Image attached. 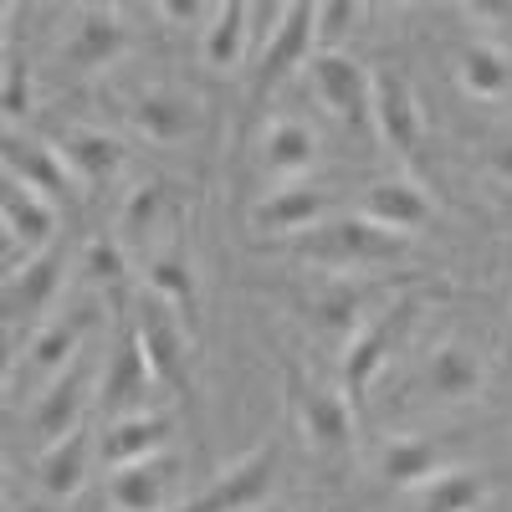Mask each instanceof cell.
<instances>
[{
  "instance_id": "2",
  "label": "cell",
  "mask_w": 512,
  "mask_h": 512,
  "mask_svg": "<svg viewBox=\"0 0 512 512\" xmlns=\"http://www.w3.org/2000/svg\"><path fill=\"white\" fill-rule=\"evenodd\" d=\"M0 216H6V251H11V272L26 267L31 256L52 251L57 236V205L47 195L26 190L21 180H6V195H0Z\"/></svg>"
},
{
  "instance_id": "28",
  "label": "cell",
  "mask_w": 512,
  "mask_h": 512,
  "mask_svg": "<svg viewBox=\"0 0 512 512\" xmlns=\"http://www.w3.org/2000/svg\"><path fill=\"white\" fill-rule=\"evenodd\" d=\"M512 82V57L502 47H487V41H477V47L461 52V88L472 98H502Z\"/></svg>"
},
{
  "instance_id": "35",
  "label": "cell",
  "mask_w": 512,
  "mask_h": 512,
  "mask_svg": "<svg viewBox=\"0 0 512 512\" xmlns=\"http://www.w3.org/2000/svg\"><path fill=\"white\" fill-rule=\"evenodd\" d=\"M159 11H164V16H175V21H185V26H195L200 16H216L221 6H200V0H164Z\"/></svg>"
},
{
  "instance_id": "34",
  "label": "cell",
  "mask_w": 512,
  "mask_h": 512,
  "mask_svg": "<svg viewBox=\"0 0 512 512\" xmlns=\"http://www.w3.org/2000/svg\"><path fill=\"white\" fill-rule=\"evenodd\" d=\"M88 277L93 282H118L123 277V256H118L113 241H93L88 246Z\"/></svg>"
},
{
  "instance_id": "1",
  "label": "cell",
  "mask_w": 512,
  "mask_h": 512,
  "mask_svg": "<svg viewBox=\"0 0 512 512\" xmlns=\"http://www.w3.org/2000/svg\"><path fill=\"white\" fill-rule=\"evenodd\" d=\"M303 256L328 272H364V267H379V262H400L405 256V236L374 226L369 216H344L333 226H318L303 236Z\"/></svg>"
},
{
  "instance_id": "10",
  "label": "cell",
  "mask_w": 512,
  "mask_h": 512,
  "mask_svg": "<svg viewBox=\"0 0 512 512\" xmlns=\"http://www.w3.org/2000/svg\"><path fill=\"white\" fill-rule=\"evenodd\" d=\"M128 118L144 139L154 144H180L200 128V103L180 88H144L134 103H128Z\"/></svg>"
},
{
  "instance_id": "23",
  "label": "cell",
  "mask_w": 512,
  "mask_h": 512,
  "mask_svg": "<svg viewBox=\"0 0 512 512\" xmlns=\"http://www.w3.org/2000/svg\"><path fill=\"white\" fill-rule=\"evenodd\" d=\"M251 6H221L216 16L205 21V36H200V52H205V62L216 67V72H236L241 62H246V47H251Z\"/></svg>"
},
{
  "instance_id": "32",
  "label": "cell",
  "mask_w": 512,
  "mask_h": 512,
  "mask_svg": "<svg viewBox=\"0 0 512 512\" xmlns=\"http://www.w3.org/2000/svg\"><path fill=\"white\" fill-rule=\"evenodd\" d=\"M0 108H6V118H26L31 113V67L21 57L6 62V88H0Z\"/></svg>"
},
{
  "instance_id": "14",
  "label": "cell",
  "mask_w": 512,
  "mask_h": 512,
  "mask_svg": "<svg viewBox=\"0 0 512 512\" xmlns=\"http://www.w3.org/2000/svg\"><path fill=\"white\" fill-rule=\"evenodd\" d=\"M57 154L62 164L72 169V180L77 185H108L118 169H123V144L113 134H103V128H88V123H72L62 128V139H57Z\"/></svg>"
},
{
  "instance_id": "21",
  "label": "cell",
  "mask_w": 512,
  "mask_h": 512,
  "mask_svg": "<svg viewBox=\"0 0 512 512\" xmlns=\"http://www.w3.org/2000/svg\"><path fill=\"white\" fill-rule=\"evenodd\" d=\"M313 159H318V139H313L308 123H297V118L267 123V134H262V169L267 175H277V180L308 175Z\"/></svg>"
},
{
  "instance_id": "12",
  "label": "cell",
  "mask_w": 512,
  "mask_h": 512,
  "mask_svg": "<svg viewBox=\"0 0 512 512\" xmlns=\"http://www.w3.org/2000/svg\"><path fill=\"white\" fill-rule=\"evenodd\" d=\"M134 338L144 344V359H149L154 379L175 384V379L185 374V333H180V323H175V313H169L164 297H154V292H149L144 303H139Z\"/></svg>"
},
{
  "instance_id": "19",
  "label": "cell",
  "mask_w": 512,
  "mask_h": 512,
  "mask_svg": "<svg viewBox=\"0 0 512 512\" xmlns=\"http://www.w3.org/2000/svg\"><path fill=\"white\" fill-rule=\"evenodd\" d=\"M149 384H154V369L144 359V344L139 338H123V344L113 349L108 374H103V405L113 415H134V410H144Z\"/></svg>"
},
{
  "instance_id": "33",
  "label": "cell",
  "mask_w": 512,
  "mask_h": 512,
  "mask_svg": "<svg viewBox=\"0 0 512 512\" xmlns=\"http://www.w3.org/2000/svg\"><path fill=\"white\" fill-rule=\"evenodd\" d=\"M359 16V6H349V0H333V6H318V41L323 52H333V41L344 36V26Z\"/></svg>"
},
{
  "instance_id": "9",
  "label": "cell",
  "mask_w": 512,
  "mask_h": 512,
  "mask_svg": "<svg viewBox=\"0 0 512 512\" xmlns=\"http://www.w3.org/2000/svg\"><path fill=\"white\" fill-rule=\"evenodd\" d=\"M369 118L379 128V139L410 154L420 144V108H415V93H410V82L400 72H374V88H369Z\"/></svg>"
},
{
  "instance_id": "11",
  "label": "cell",
  "mask_w": 512,
  "mask_h": 512,
  "mask_svg": "<svg viewBox=\"0 0 512 512\" xmlns=\"http://www.w3.org/2000/svg\"><path fill=\"white\" fill-rule=\"evenodd\" d=\"M175 436V420L169 415H154V410H134V415H113V425H103V461L108 466H134V461H149L169 446Z\"/></svg>"
},
{
  "instance_id": "22",
  "label": "cell",
  "mask_w": 512,
  "mask_h": 512,
  "mask_svg": "<svg viewBox=\"0 0 512 512\" xmlns=\"http://www.w3.org/2000/svg\"><path fill=\"white\" fill-rule=\"evenodd\" d=\"M88 456H93L88 431H72L67 441L47 446V451H41V472H36L41 492H47V497H62V502L77 497L82 482H88Z\"/></svg>"
},
{
  "instance_id": "13",
  "label": "cell",
  "mask_w": 512,
  "mask_h": 512,
  "mask_svg": "<svg viewBox=\"0 0 512 512\" xmlns=\"http://www.w3.org/2000/svg\"><path fill=\"white\" fill-rule=\"evenodd\" d=\"M420 384L431 390L436 400H477L487 390V364L472 344H461V338H451V344H441L431 359H425V374Z\"/></svg>"
},
{
  "instance_id": "20",
  "label": "cell",
  "mask_w": 512,
  "mask_h": 512,
  "mask_svg": "<svg viewBox=\"0 0 512 512\" xmlns=\"http://www.w3.org/2000/svg\"><path fill=\"white\" fill-rule=\"evenodd\" d=\"M323 205H328L323 190H277L267 200H256L251 226L262 236H297V231L308 236L318 226V216H323Z\"/></svg>"
},
{
  "instance_id": "15",
  "label": "cell",
  "mask_w": 512,
  "mask_h": 512,
  "mask_svg": "<svg viewBox=\"0 0 512 512\" xmlns=\"http://www.w3.org/2000/svg\"><path fill=\"white\" fill-rule=\"evenodd\" d=\"M359 216H369L374 226L395 231V236H410V231H420L425 221L436 216V205L410 180H384V185H369L359 195Z\"/></svg>"
},
{
  "instance_id": "17",
  "label": "cell",
  "mask_w": 512,
  "mask_h": 512,
  "mask_svg": "<svg viewBox=\"0 0 512 512\" xmlns=\"http://www.w3.org/2000/svg\"><path fill=\"white\" fill-rule=\"evenodd\" d=\"M82 405H88V379L82 374H67V379H57L52 390H41L36 395V405H31V436L41 441V446H57V441H67L72 431H82Z\"/></svg>"
},
{
  "instance_id": "4",
  "label": "cell",
  "mask_w": 512,
  "mask_h": 512,
  "mask_svg": "<svg viewBox=\"0 0 512 512\" xmlns=\"http://www.w3.org/2000/svg\"><path fill=\"white\" fill-rule=\"evenodd\" d=\"M308 77H313V93L318 103L344 118V123H364L369 118V88H374V72H364L354 57L344 52H318L308 62Z\"/></svg>"
},
{
  "instance_id": "29",
  "label": "cell",
  "mask_w": 512,
  "mask_h": 512,
  "mask_svg": "<svg viewBox=\"0 0 512 512\" xmlns=\"http://www.w3.org/2000/svg\"><path fill=\"white\" fill-rule=\"evenodd\" d=\"M149 292L169 308H195V272L185 256H154L149 262Z\"/></svg>"
},
{
  "instance_id": "24",
  "label": "cell",
  "mask_w": 512,
  "mask_h": 512,
  "mask_svg": "<svg viewBox=\"0 0 512 512\" xmlns=\"http://www.w3.org/2000/svg\"><path fill=\"white\" fill-rule=\"evenodd\" d=\"M123 47H128L123 21H118L113 11H88V16L77 21L72 41H67V62H72V67H103V62H113Z\"/></svg>"
},
{
  "instance_id": "31",
  "label": "cell",
  "mask_w": 512,
  "mask_h": 512,
  "mask_svg": "<svg viewBox=\"0 0 512 512\" xmlns=\"http://www.w3.org/2000/svg\"><path fill=\"white\" fill-rule=\"evenodd\" d=\"M308 318L323 328V333H333V338H354V318H359V297L349 292V287H333V292H323L318 303L308 308Z\"/></svg>"
},
{
  "instance_id": "5",
  "label": "cell",
  "mask_w": 512,
  "mask_h": 512,
  "mask_svg": "<svg viewBox=\"0 0 512 512\" xmlns=\"http://www.w3.org/2000/svg\"><path fill=\"white\" fill-rule=\"evenodd\" d=\"M185 466L175 456H149V461H134V466H113L108 477V502L118 512H164L169 497H175V482H180Z\"/></svg>"
},
{
  "instance_id": "30",
  "label": "cell",
  "mask_w": 512,
  "mask_h": 512,
  "mask_svg": "<svg viewBox=\"0 0 512 512\" xmlns=\"http://www.w3.org/2000/svg\"><path fill=\"white\" fill-rule=\"evenodd\" d=\"M164 200H169V185L164 180H139L134 190H128V200H123V231L128 236H144L149 226H159Z\"/></svg>"
},
{
  "instance_id": "3",
  "label": "cell",
  "mask_w": 512,
  "mask_h": 512,
  "mask_svg": "<svg viewBox=\"0 0 512 512\" xmlns=\"http://www.w3.org/2000/svg\"><path fill=\"white\" fill-rule=\"evenodd\" d=\"M410 323H415V303L405 297V303H390L379 318H369V323L354 328L349 349H344V390L349 395H364V384L374 379V369L384 359H390V349L410 333Z\"/></svg>"
},
{
  "instance_id": "36",
  "label": "cell",
  "mask_w": 512,
  "mask_h": 512,
  "mask_svg": "<svg viewBox=\"0 0 512 512\" xmlns=\"http://www.w3.org/2000/svg\"><path fill=\"white\" fill-rule=\"evenodd\" d=\"M492 169H497V175H502V180H512V139L492 149Z\"/></svg>"
},
{
  "instance_id": "18",
  "label": "cell",
  "mask_w": 512,
  "mask_h": 512,
  "mask_svg": "<svg viewBox=\"0 0 512 512\" xmlns=\"http://www.w3.org/2000/svg\"><path fill=\"white\" fill-rule=\"evenodd\" d=\"M6 180H21V185L36 190V195L62 200L67 185H72V169L62 164L57 149L36 144V139H6Z\"/></svg>"
},
{
  "instance_id": "26",
  "label": "cell",
  "mask_w": 512,
  "mask_h": 512,
  "mask_svg": "<svg viewBox=\"0 0 512 512\" xmlns=\"http://www.w3.org/2000/svg\"><path fill=\"white\" fill-rule=\"evenodd\" d=\"M384 482H395V487H405V492H415V487H425L436 472H441V446L436 441H415V436H400V441H390L384 446Z\"/></svg>"
},
{
  "instance_id": "25",
  "label": "cell",
  "mask_w": 512,
  "mask_h": 512,
  "mask_svg": "<svg viewBox=\"0 0 512 512\" xmlns=\"http://www.w3.org/2000/svg\"><path fill=\"white\" fill-rule=\"evenodd\" d=\"M303 431H308V441L323 446V451H344L349 436H354V410H349V400L338 395V390H313V395L303 400Z\"/></svg>"
},
{
  "instance_id": "7",
  "label": "cell",
  "mask_w": 512,
  "mask_h": 512,
  "mask_svg": "<svg viewBox=\"0 0 512 512\" xmlns=\"http://www.w3.org/2000/svg\"><path fill=\"white\" fill-rule=\"evenodd\" d=\"M313 41H318V6L313 0H297V6L282 11L272 41H262V88H272V82H282L297 67H308Z\"/></svg>"
},
{
  "instance_id": "16",
  "label": "cell",
  "mask_w": 512,
  "mask_h": 512,
  "mask_svg": "<svg viewBox=\"0 0 512 512\" xmlns=\"http://www.w3.org/2000/svg\"><path fill=\"white\" fill-rule=\"evenodd\" d=\"M62 267H67V256L52 246V251H41L31 256L26 267H16L6 277V318H36V313H47L52 308V297L62 287Z\"/></svg>"
},
{
  "instance_id": "27",
  "label": "cell",
  "mask_w": 512,
  "mask_h": 512,
  "mask_svg": "<svg viewBox=\"0 0 512 512\" xmlns=\"http://www.w3.org/2000/svg\"><path fill=\"white\" fill-rule=\"evenodd\" d=\"M487 497V482L477 472H436L425 487H415V512H477Z\"/></svg>"
},
{
  "instance_id": "8",
  "label": "cell",
  "mask_w": 512,
  "mask_h": 512,
  "mask_svg": "<svg viewBox=\"0 0 512 512\" xmlns=\"http://www.w3.org/2000/svg\"><path fill=\"white\" fill-rule=\"evenodd\" d=\"M82 349V318H52L47 328L31 333V344L21 349V369L11 374V384H21V374L41 390H52L57 379H67L72 359Z\"/></svg>"
},
{
  "instance_id": "6",
  "label": "cell",
  "mask_w": 512,
  "mask_h": 512,
  "mask_svg": "<svg viewBox=\"0 0 512 512\" xmlns=\"http://www.w3.org/2000/svg\"><path fill=\"white\" fill-rule=\"evenodd\" d=\"M272 482H277V451L262 446V451H251L246 461H236L216 487L200 492V497H195L190 507H180V512H251L256 502H267Z\"/></svg>"
}]
</instances>
